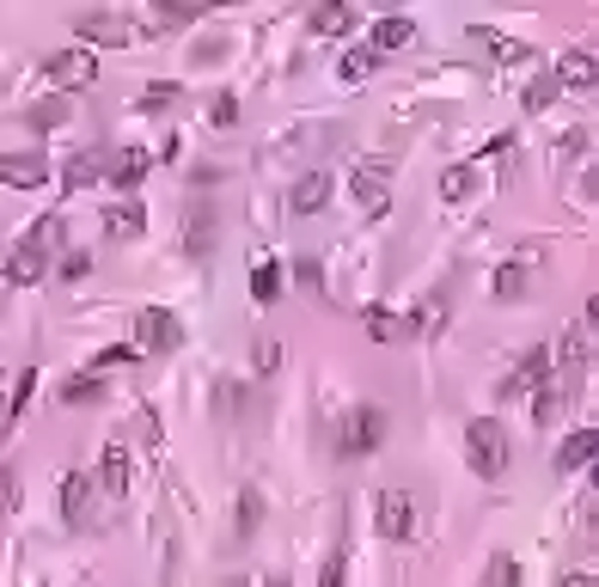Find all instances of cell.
Returning <instances> with one entry per match:
<instances>
[{"label":"cell","instance_id":"ab89813d","mask_svg":"<svg viewBox=\"0 0 599 587\" xmlns=\"http://www.w3.org/2000/svg\"><path fill=\"white\" fill-rule=\"evenodd\" d=\"M86 269H93V257H86V251H68V257H62V276L68 281H80Z\"/></svg>","mask_w":599,"mask_h":587},{"label":"cell","instance_id":"484cf974","mask_svg":"<svg viewBox=\"0 0 599 587\" xmlns=\"http://www.w3.org/2000/svg\"><path fill=\"white\" fill-rule=\"evenodd\" d=\"M257 520H263V490H239V502H232V532H239V539H251V532H257Z\"/></svg>","mask_w":599,"mask_h":587},{"label":"cell","instance_id":"7bdbcfd3","mask_svg":"<svg viewBox=\"0 0 599 587\" xmlns=\"http://www.w3.org/2000/svg\"><path fill=\"white\" fill-rule=\"evenodd\" d=\"M276 361H281V349H276V337H257V368H263V373H269V368H276Z\"/></svg>","mask_w":599,"mask_h":587},{"label":"cell","instance_id":"f6af8a7d","mask_svg":"<svg viewBox=\"0 0 599 587\" xmlns=\"http://www.w3.org/2000/svg\"><path fill=\"white\" fill-rule=\"evenodd\" d=\"M159 19H166V25H190V19H202L196 7H159Z\"/></svg>","mask_w":599,"mask_h":587},{"label":"cell","instance_id":"8d00e7d4","mask_svg":"<svg viewBox=\"0 0 599 587\" xmlns=\"http://www.w3.org/2000/svg\"><path fill=\"white\" fill-rule=\"evenodd\" d=\"M349 582V563H343V551L337 556H324V570H319V587H343Z\"/></svg>","mask_w":599,"mask_h":587},{"label":"cell","instance_id":"e575fe53","mask_svg":"<svg viewBox=\"0 0 599 587\" xmlns=\"http://www.w3.org/2000/svg\"><path fill=\"white\" fill-rule=\"evenodd\" d=\"M123 361H141V349H135V343H110L105 356L93 361V373H105V368H123Z\"/></svg>","mask_w":599,"mask_h":587},{"label":"cell","instance_id":"f1b7e54d","mask_svg":"<svg viewBox=\"0 0 599 587\" xmlns=\"http://www.w3.org/2000/svg\"><path fill=\"white\" fill-rule=\"evenodd\" d=\"M526 281H532L526 263H502L495 269V300H526Z\"/></svg>","mask_w":599,"mask_h":587},{"label":"cell","instance_id":"ee69618b","mask_svg":"<svg viewBox=\"0 0 599 587\" xmlns=\"http://www.w3.org/2000/svg\"><path fill=\"white\" fill-rule=\"evenodd\" d=\"M135 429L147 434V447H159V417L154 410H135Z\"/></svg>","mask_w":599,"mask_h":587},{"label":"cell","instance_id":"4dcf8cb0","mask_svg":"<svg viewBox=\"0 0 599 587\" xmlns=\"http://www.w3.org/2000/svg\"><path fill=\"white\" fill-rule=\"evenodd\" d=\"M483 587H520V563L507 551H495L490 563H483Z\"/></svg>","mask_w":599,"mask_h":587},{"label":"cell","instance_id":"836d02e7","mask_svg":"<svg viewBox=\"0 0 599 587\" xmlns=\"http://www.w3.org/2000/svg\"><path fill=\"white\" fill-rule=\"evenodd\" d=\"M32 392H37V373L25 368V373H19V386H13V398H7V422H13L19 410H25V404H32Z\"/></svg>","mask_w":599,"mask_h":587},{"label":"cell","instance_id":"2e32d148","mask_svg":"<svg viewBox=\"0 0 599 587\" xmlns=\"http://www.w3.org/2000/svg\"><path fill=\"white\" fill-rule=\"evenodd\" d=\"M471 44H477V49H490V62H526V56H532L520 37L495 32V25H471Z\"/></svg>","mask_w":599,"mask_h":587},{"label":"cell","instance_id":"3957f363","mask_svg":"<svg viewBox=\"0 0 599 587\" xmlns=\"http://www.w3.org/2000/svg\"><path fill=\"white\" fill-rule=\"evenodd\" d=\"M465 465H471L477 478H502L507 471V429L495 417L465 422Z\"/></svg>","mask_w":599,"mask_h":587},{"label":"cell","instance_id":"d6986e66","mask_svg":"<svg viewBox=\"0 0 599 587\" xmlns=\"http://www.w3.org/2000/svg\"><path fill=\"white\" fill-rule=\"evenodd\" d=\"M251 300H257V307H276V300H281V263L276 257L251 263Z\"/></svg>","mask_w":599,"mask_h":587},{"label":"cell","instance_id":"ba28073f","mask_svg":"<svg viewBox=\"0 0 599 587\" xmlns=\"http://www.w3.org/2000/svg\"><path fill=\"white\" fill-rule=\"evenodd\" d=\"M380 532L392 544H410L416 539V502H410V490H385L380 495Z\"/></svg>","mask_w":599,"mask_h":587},{"label":"cell","instance_id":"5b68a950","mask_svg":"<svg viewBox=\"0 0 599 587\" xmlns=\"http://www.w3.org/2000/svg\"><path fill=\"white\" fill-rule=\"evenodd\" d=\"M44 80L49 86H93L98 56L93 49H56V56H44Z\"/></svg>","mask_w":599,"mask_h":587},{"label":"cell","instance_id":"7a4b0ae2","mask_svg":"<svg viewBox=\"0 0 599 587\" xmlns=\"http://www.w3.org/2000/svg\"><path fill=\"white\" fill-rule=\"evenodd\" d=\"M385 429H392V417H385L380 404H355V410H343V417H337L331 447H337V459H368V453L385 441Z\"/></svg>","mask_w":599,"mask_h":587},{"label":"cell","instance_id":"30bf717a","mask_svg":"<svg viewBox=\"0 0 599 587\" xmlns=\"http://www.w3.org/2000/svg\"><path fill=\"white\" fill-rule=\"evenodd\" d=\"M98 227H105V239H141L147 232V208H141V196H117L98 215Z\"/></svg>","mask_w":599,"mask_h":587},{"label":"cell","instance_id":"9a60e30c","mask_svg":"<svg viewBox=\"0 0 599 587\" xmlns=\"http://www.w3.org/2000/svg\"><path fill=\"white\" fill-rule=\"evenodd\" d=\"M594 447H599V434H594V429H575L563 447H556V471H563V478L587 471V465H594Z\"/></svg>","mask_w":599,"mask_h":587},{"label":"cell","instance_id":"5bb4252c","mask_svg":"<svg viewBox=\"0 0 599 587\" xmlns=\"http://www.w3.org/2000/svg\"><path fill=\"white\" fill-rule=\"evenodd\" d=\"M483 190V159H465V166H446L441 171V196L446 202H471Z\"/></svg>","mask_w":599,"mask_h":587},{"label":"cell","instance_id":"f35d334b","mask_svg":"<svg viewBox=\"0 0 599 587\" xmlns=\"http://www.w3.org/2000/svg\"><path fill=\"white\" fill-rule=\"evenodd\" d=\"M32 123H37V129H56V123H68V105H62V98H56V105H37V110H32Z\"/></svg>","mask_w":599,"mask_h":587},{"label":"cell","instance_id":"9c48e42d","mask_svg":"<svg viewBox=\"0 0 599 587\" xmlns=\"http://www.w3.org/2000/svg\"><path fill=\"white\" fill-rule=\"evenodd\" d=\"M93 490H98V483L86 478V471H68V478H62V520L74 526V532L93 526Z\"/></svg>","mask_w":599,"mask_h":587},{"label":"cell","instance_id":"60d3db41","mask_svg":"<svg viewBox=\"0 0 599 587\" xmlns=\"http://www.w3.org/2000/svg\"><path fill=\"white\" fill-rule=\"evenodd\" d=\"M208 117H215V129H232V123H239V98H220Z\"/></svg>","mask_w":599,"mask_h":587},{"label":"cell","instance_id":"b9f144b4","mask_svg":"<svg viewBox=\"0 0 599 587\" xmlns=\"http://www.w3.org/2000/svg\"><path fill=\"white\" fill-rule=\"evenodd\" d=\"M575 356H587V325H575L563 337V361H575Z\"/></svg>","mask_w":599,"mask_h":587},{"label":"cell","instance_id":"44dd1931","mask_svg":"<svg viewBox=\"0 0 599 587\" xmlns=\"http://www.w3.org/2000/svg\"><path fill=\"white\" fill-rule=\"evenodd\" d=\"M404 44H416V25L410 19H380V25H373V56H392V49H404Z\"/></svg>","mask_w":599,"mask_h":587},{"label":"cell","instance_id":"52a82bcc","mask_svg":"<svg viewBox=\"0 0 599 587\" xmlns=\"http://www.w3.org/2000/svg\"><path fill=\"white\" fill-rule=\"evenodd\" d=\"M392 178H398V166H392V159H361V166L349 171V196L361 202V208H380L385 190H392Z\"/></svg>","mask_w":599,"mask_h":587},{"label":"cell","instance_id":"ac0fdd59","mask_svg":"<svg viewBox=\"0 0 599 587\" xmlns=\"http://www.w3.org/2000/svg\"><path fill=\"white\" fill-rule=\"evenodd\" d=\"M594 74H599V62H594V49H568V56H563V62H556V86H582V93H587V86H594Z\"/></svg>","mask_w":599,"mask_h":587},{"label":"cell","instance_id":"e0dca14e","mask_svg":"<svg viewBox=\"0 0 599 587\" xmlns=\"http://www.w3.org/2000/svg\"><path fill=\"white\" fill-rule=\"evenodd\" d=\"M184 251H196V257H208V251H215V202H196V208H190Z\"/></svg>","mask_w":599,"mask_h":587},{"label":"cell","instance_id":"4fadbf2b","mask_svg":"<svg viewBox=\"0 0 599 587\" xmlns=\"http://www.w3.org/2000/svg\"><path fill=\"white\" fill-rule=\"evenodd\" d=\"M544 373H551V349H532V356L502 380V398H526V392H538L544 386Z\"/></svg>","mask_w":599,"mask_h":587},{"label":"cell","instance_id":"8992f818","mask_svg":"<svg viewBox=\"0 0 599 587\" xmlns=\"http://www.w3.org/2000/svg\"><path fill=\"white\" fill-rule=\"evenodd\" d=\"M74 32H80V44H93V49L135 44V25H129L123 13H86V19H74Z\"/></svg>","mask_w":599,"mask_h":587},{"label":"cell","instance_id":"7402d4cb","mask_svg":"<svg viewBox=\"0 0 599 587\" xmlns=\"http://www.w3.org/2000/svg\"><path fill=\"white\" fill-rule=\"evenodd\" d=\"M147 166H154V159H147V154L135 147V154H117V159H110L105 178H110V190H135L141 178H147Z\"/></svg>","mask_w":599,"mask_h":587},{"label":"cell","instance_id":"7dc6e473","mask_svg":"<svg viewBox=\"0 0 599 587\" xmlns=\"http://www.w3.org/2000/svg\"><path fill=\"white\" fill-rule=\"evenodd\" d=\"M263 587H288V582H281V575H269V582H263Z\"/></svg>","mask_w":599,"mask_h":587},{"label":"cell","instance_id":"bcb514c9","mask_svg":"<svg viewBox=\"0 0 599 587\" xmlns=\"http://www.w3.org/2000/svg\"><path fill=\"white\" fill-rule=\"evenodd\" d=\"M556 587H599V582H594V570H568Z\"/></svg>","mask_w":599,"mask_h":587},{"label":"cell","instance_id":"6da1fadb","mask_svg":"<svg viewBox=\"0 0 599 587\" xmlns=\"http://www.w3.org/2000/svg\"><path fill=\"white\" fill-rule=\"evenodd\" d=\"M56 245H62V220L49 215L13 245V257H7V269H0L7 288H37V281L49 276V263H56Z\"/></svg>","mask_w":599,"mask_h":587},{"label":"cell","instance_id":"277c9868","mask_svg":"<svg viewBox=\"0 0 599 587\" xmlns=\"http://www.w3.org/2000/svg\"><path fill=\"white\" fill-rule=\"evenodd\" d=\"M178 343H184V325H178V312L141 307V319H135V349H141V356H171Z\"/></svg>","mask_w":599,"mask_h":587},{"label":"cell","instance_id":"8fae6325","mask_svg":"<svg viewBox=\"0 0 599 587\" xmlns=\"http://www.w3.org/2000/svg\"><path fill=\"white\" fill-rule=\"evenodd\" d=\"M331 190H337V178H331V171H307V178L288 190V208H293V215H324Z\"/></svg>","mask_w":599,"mask_h":587},{"label":"cell","instance_id":"d6a6232c","mask_svg":"<svg viewBox=\"0 0 599 587\" xmlns=\"http://www.w3.org/2000/svg\"><path fill=\"white\" fill-rule=\"evenodd\" d=\"M293 281H300L307 294H324V263L319 257H300V263H293Z\"/></svg>","mask_w":599,"mask_h":587},{"label":"cell","instance_id":"74e56055","mask_svg":"<svg viewBox=\"0 0 599 587\" xmlns=\"http://www.w3.org/2000/svg\"><path fill=\"white\" fill-rule=\"evenodd\" d=\"M13 508H19V471L0 465V514H13Z\"/></svg>","mask_w":599,"mask_h":587},{"label":"cell","instance_id":"d4e9b609","mask_svg":"<svg viewBox=\"0 0 599 587\" xmlns=\"http://www.w3.org/2000/svg\"><path fill=\"white\" fill-rule=\"evenodd\" d=\"M312 32L319 37H349L355 32V7H312Z\"/></svg>","mask_w":599,"mask_h":587},{"label":"cell","instance_id":"f546056e","mask_svg":"<svg viewBox=\"0 0 599 587\" xmlns=\"http://www.w3.org/2000/svg\"><path fill=\"white\" fill-rule=\"evenodd\" d=\"M556 93H563V86H556L551 74L526 80V93H520V110H532V117H538V110H551V105H556Z\"/></svg>","mask_w":599,"mask_h":587},{"label":"cell","instance_id":"1f68e13d","mask_svg":"<svg viewBox=\"0 0 599 587\" xmlns=\"http://www.w3.org/2000/svg\"><path fill=\"white\" fill-rule=\"evenodd\" d=\"M105 392H110V386L98 380V373H74V380L62 386V398H68V404H98Z\"/></svg>","mask_w":599,"mask_h":587},{"label":"cell","instance_id":"603a6c76","mask_svg":"<svg viewBox=\"0 0 599 587\" xmlns=\"http://www.w3.org/2000/svg\"><path fill=\"white\" fill-rule=\"evenodd\" d=\"M98 490H110V495H123V490H129V447H123V441H110V447H105V471H98Z\"/></svg>","mask_w":599,"mask_h":587},{"label":"cell","instance_id":"d590c367","mask_svg":"<svg viewBox=\"0 0 599 587\" xmlns=\"http://www.w3.org/2000/svg\"><path fill=\"white\" fill-rule=\"evenodd\" d=\"M556 410H563V392H556V386H538V398H532V422H551Z\"/></svg>","mask_w":599,"mask_h":587},{"label":"cell","instance_id":"4316f807","mask_svg":"<svg viewBox=\"0 0 599 587\" xmlns=\"http://www.w3.org/2000/svg\"><path fill=\"white\" fill-rule=\"evenodd\" d=\"M380 68H385V56H373V49H349V56L337 62V74L349 80V86H361V80H373Z\"/></svg>","mask_w":599,"mask_h":587},{"label":"cell","instance_id":"cb8c5ba5","mask_svg":"<svg viewBox=\"0 0 599 587\" xmlns=\"http://www.w3.org/2000/svg\"><path fill=\"white\" fill-rule=\"evenodd\" d=\"M105 171H110L105 154H74V159H68V171H62V184L68 190H86V184H98Z\"/></svg>","mask_w":599,"mask_h":587},{"label":"cell","instance_id":"83f0119b","mask_svg":"<svg viewBox=\"0 0 599 587\" xmlns=\"http://www.w3.org/2000/svg\"><path fill=\"white\" fill-rule=\"evenodd\" d=\"M178 98H184V86H178V80H147L135 105H141V110H171Z\"/></svg>","mask_w":599,"mask_h":587},{"label":"cell","instance_id":"7c38bea8","mask_svg":"<svg viewBox=\"0 0 599 587\" xmlns=\"http://www.w3.org/2000/svg\"><path fill=\"white\" fill-rule=\"evenodd\" d=\"M44 171V154H0V190H37Z\"/></svg>","mask_w":599,"mask_h":587},{"label":"cell","instance_id":"ffe728a7","mask_svg":"<svg viewBox=\"0 0 599 587\" xmlns=\"http://www.w3.org/2000/svg\"><path fill=\"white\" fill-rule=\"evenodd\" d=\"M361 325H368L373 343H404L410 337V319H398V312H385V307H368L361 312Z\"/></svg>","mask_w":599,"mask_h":587}]
</instances>
